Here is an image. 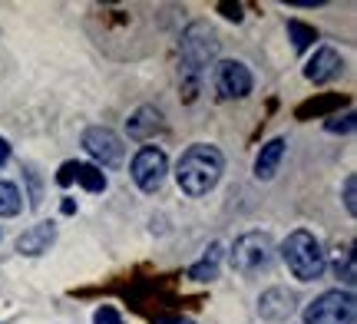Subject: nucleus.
<instances>
[{
    "label": "nucleus",
    "mask_w": 357,
    "mask_h": 324,
    "mask_svg": "<svg viewBox=\"0 0 357 324\" xmlns=\"http://www.w3.org/2000/svg\"><path fill=\"white\" fill-rule=\"evenodd\" d=\"M20 208H24V195H20V189H17L13 182L0 179V219L20 215Z\"/></svg>",
    "instance_id": "obj_15"
},
{
    "label": "nucleus",
    "mask_w": 357,
    "mask_h": 324,
    "mask_svg": "<svg viewBox=\"0 0 357 324\" xmlns=\"http://www.w3.org/2000/svg\"><path fill=\"white\" fill-rule=\"evenodd\" d=\"M288 33H291V43H294V50L298 53L307 50V47L318 40V30H314V26H307V24H301V20H288Z\"/></svg>",
    "instance_id": "obj_17"
},
{
    "label": "nucleus",
    "mask_w": 357,
    "mask_h": 324,
    "mask_svg": "<svg viewBox=\"0 0 357 324\" xmlns=\"http://www.w3.org/2000/svg\"><path fill=\"white\" fill-rule=\"evenodd\" d=\"M344 73V60H341V53L331 50V47H321L314 50V56L307 60L305 66V77L314 83V86H324V83H334V79Z\"/></svg>",
    "instance_id": "obj_10"
},
{
    "label": "nucleus",
    "mask_w": 357,
    "mask_h": 324,
    "mask_svg": "<svg viewBox=\"0 0 357 324\" xmlns=\"http://www.w3.org/2000/svg\"><path fill=\"white\" fill-rule=\"evenodd\" d=\"M215 90L225 100H245L255 90V77L242 60H222L215 63Z\"/></svg>",
    "instance_id": "obj_7"
},
{
    "label": "nucleus",
    "mask_w": 357,
    "mask_h": 324,
    "mask_svg": "<svg viewBox=\"0 0 357 324\" xmlns=\"http://www.w3.org/2000/svg\"><path fill=\"white\" fill-rule=\"evenodd\" d=\"M83 149L106 169H116L123 162V156H126L123 139H119L109 126H89V130L83 132Z\"/></svg>",
    "instance_id": "obj_8"
},
{
    "label": "nucleus",
    "mask_w": 357,
    "mask_h": 324,
    "mask_svg": "<svg viewBox=\"0 0 357 324\" xmlns=\"http://www.w3.org/2000/svg\"><path fill=\"white\" fill-rule=\"evenodd\" d=\"M153 324H195V321H189V318H172V314H162V318H155Z\"/></svg>",
    "instance_id": "obj_22"
},
{
    "label": "nucleus",
    "mask_w": 357,
    "mask_h": 324,
    "mask_svg": "<svg viewBox=\"0 0 357 324\" xmlns=\"http://www.w3.org/2000/svg\"><path fill=\"white\" fill-rule=\"evenodd\" d=\"M344 208L347 215H357V176L344 179Z\"/></svg>",
    "instance_id": "obj_20"
},
{
    "label": "nucleus",
    "mask_w": 357,
    "mask_h": 324,
    "mask_svg": "<svg viewBox=\"0 0 357 324\" xmlns=\"http://www.w3.org/2000/svg\"><path fill=\"white\" fill-rule=\"evenodd\" d=\"M218 261H222V245H208L205 248L202 261H195L189 268V278L192 281H212V278H218Z\"/></svg>",
    "instance_id": "obj_14"
},
{
    "label": "nucleus",
    "mask_w": 357,
    "mask_h": 324,
    "mask_svg": "<svg viewBox=\"0 0 357 324\" xmlns=\"http://www.w3.org/2000/svg\"><path fill=\"white\" fill-rule=\"evenodd\" d=\"M222 172H225V156L208 143L189 146L176 162L178 189L185 195H192V199H202V195L212 192L218 185V179H222Z\"/></svg>",
    "instance_id": "obj_1"
},
{
    "label": "nucleus",
    "mask_w": 357,
    "mask_h": 324,
    "mask_svg": "<svg viewBox=\"0 0 357 324\" xmlns=\"http://www.w3.org/2000/svg\"><path fill=\"white\" fill-rule=\"evenodd\" d=\"M178 53H182V66H178V73H182V86H185V93H189V100L195 96V90H199V83H202L205 70L215 63L218 56V33L212 30L208 24H189L185 26V33H182V47H178Z\"/></svg>",
    "instance_id": "obj_2"
},
{
    "label": "nucleus",
    "mask_w": 357,
    "mask_h": 324,
    "mask_svg": "<svg viewBox=\"0 0 357 324\" xmlns=\"http://www.w3.org/2000/svg\"><path fill=\"white\" fill-rule=\"evenodd\" d=\"M129 176H132V182H136L146 195L159 192L162 182H166V176H169L166 153H162L159 146H142L139 153L132 156V162H129Z\"/></svg>",
    "instance_id": "obj_6"
},
{
    "label": "nucleus",
    "mask_w": 357,
    "mask_h": 324,
    "mask_svg": "<svg viewBox=\"0 0 357 324\" xmlns=\"http://www.w3.org/2000/svg\"><path fill=\"white\" fill-rule=\"evenodd\" d=\"M93 321H96V324H123V318H119V311H116V308H106V304H102Z\"/></svg>",
    "instance_id": "obj_21"
},
{
    "label": "nucleus",
    "mask_w": 357,
    "mask_h": 324,
    "mask_svg": "<svg viewBox=\"0 0 357 324\" xmlns=\"http://www.w3.org/2000/svg\"><path fill=\"white\" fill-rule=\"evenodd\" d=\"M294 311H298V295L288 288H268L258 298V314L271 324H284Z\"/></svg>",
    "instance_id": "obj_9"
},
{
    "label": "nucleus",
    "mask_w": 357,
    "mask_h": 324,
    "mask_svg": "<svg viewBox=\"0 0 357 324\" xmlns=\"http://www.w3.org/2000/svg\"><path fill=\"white\" fill-rule=\"evenodd\" d=\"M73 179H77L86 192H102V189H106V176H102L96 166H79L77 162V166H73Z\"/></svg>",
    "instance_id": "obj_16"
},
{
    "label": "nucleus",
    "mask_w": 357,
    "mask_h": 324,
    "mask_svg": "<svg viewBox=\"0 0 357 324\" xmlns=\"http://www.w3.org/2000/svg\"><path fill=\"white\" fill-rule=\"evenodd\" d=\"M334 275L347 285V291L354 288V252H344V259L334 261Z\"/></svg>",
    "instance_id": "obj_18"
},
{
    "label": "nucleus",
    "mask_w": 357,
    "mask_h": 324,
    "mask_svg": "<svg viewBox=\"0 0 357 324\" xmlns=\"http://www.w3.org/2000/svg\"><path fill=\"white\" fill-rule=\"evenodd\" d=\"M324 130L328 132H351L354 130V113H344V116H328Z\"/></svg>",
    "instance_id": "obj_19"
},
{
    "label": "nucleus",
    "mask_w": 357,
    "mask_h": 324,
    "mask_svg": "<svg viewBox=\"0 0 357 324\" xmlns=\"http://www.w3.org/2000/svg\"><path fill=\"white\" fill-rule=\"evenodd\" d=\"M281 261L288 265V272L298 281H318L324 268H328V255L307 229H294L284 242H281Z\"/></svg>",
    "instance_id": "obj_3"
},
{
    "label": "nucleus",
    "mask_w": 357,
    "mask_h": 324,
    "mask_svg": "<svg viewBox=\"0 0 357 324\" xmlns=\"http://www.w3.org/2000/svg\"><path fill=\"white\" fill-rule=\"evenodd\" d=\"M284 146H288L284 136H275V139H268V143L261 146V153H258V159H255V179H261V182L275 179L281 159H284Z\"/></svg>",
    "instance_id": "obj_12"
},
{
    "label": "nucleus",
    "mask_w": 357,
    "mask_h": 324,
    "mask_svg": "<svg viewBox=\"0 0 357 324\" xmlns=\"http://www.w3.org/2000/svg\"><path fill=\"white\" fill-rule=\"evenodd\" d=\"M231 268L245 278H255V275L268 272L271 261H275V242L268 232H245L242 238H235V245L229 252Z\"/></svg>",
    "instance_id": "obj_4"
},
{
    "label": "nucleus",
    "mask_w": 357,
    "mask_h": 324,
    "mask_svg": "<svg viewBox=\"0 0 357 324\" xmlns=\"http://www.w3.org/2000/svg\"><path fill=\"white\" fill-rule=\"evenodd\" d=\"M126 132L132 139H149L155 132H162V113L155 106H139L126 123Z\"/></svg>",
    "instance_id": "obj_13"
},
{
    "label": "nucleus",
    "mask_w": 357,
    "mask_h": 324,
    "mask_svg": "<svg viewBox=\"0 0 357 324\" xmlns=\"http://www.w3.org/2000/svg\"><path fill=\"white\" fill-rule=\"evenodd\" d=\"M53 242H56V225H53V222H37V225H30V229L17 238V252L37 259L43 252H50Z\"/></svg>",
    "instance_id": "obj_11"
},
{
    "label": "nucleus",
    "mask_w": 357,
    "mask_h": 324,
    "mask_svg": "<svg viewBox=\"0 0 357 324\" xmlns=\"http://www.w3.org/2000/svg\"><path fill=\"white\" fill-rule=\"evenodd\" d=\"M357 304H354V291L347 288H334L324 291L305 308V324H354Z\"/></svg>",
    "instance_id": "obj_5"
},
{
    "label": "nucleus",
    "mask_w": 357,
    "mask_h": 324,
    "mask_svg": "<svg viewBox=\"0 0 357 324\" xmlns=\"http://www.w3.org/2000/svg\"><path fill=\"white\" fill-rule=\"evenodd\" d=\"M7 159H10V146H7V139L0 136V169L7 166Z\"/></svg>",
    "instance_id": "obj_23"
}]
</instances>
